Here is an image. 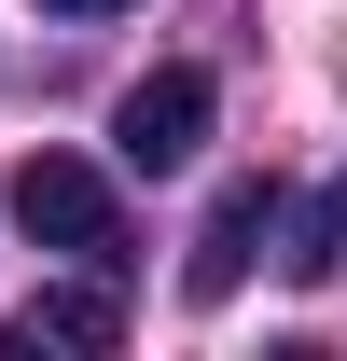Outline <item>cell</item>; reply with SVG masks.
<instances>
[{"label": "cell", "mask_w": 347, "mask_h": 361, "mask_svg": "<svg viewBox=\"0 0 347 361\" xmlns=\"http://www.w3.org/2000/svg\"><path fill=\"white\" fill-rule=\"evenodd\" d=\"M14 223H28V250L126 264V209H111V180H97L84 153H28V167H14Z\"/></svg>", "instance_id": "obj_1"}, {"label": "cell", "mask_w": 347, "mask_h": 361, "mask_svg": "<svg viewBox=\"0 0 347 361\" xmlns=\"http://www.w3.org/2000/svg\"><path fill=\"white\" fill-rule=\"evenodd\" d=\"M209 111H222V84H209V70H139V84H126V111H111V153H126L139 180H167V167H195Z\"/></svg>", "instance_id": "obj_2"}, {"label": "cell", "mask_w": 347, "mask_h": 361, "mask_svg": "<svg viewBox=\"0 0 347 361\" xmlns=\"http://www.w3.org/2000/svg\"><path fill=\"white\" fill-rule=\"evenodd\" d=\"M264 236H278V180H222V195H209V223H195V264H181V292H195V306H222V292L264 264Z\"/></svg>", "instance_id": "obj_3"}, {"label": "cell", "mask_w": 347, "mask_h": 361, "mask_svg": "<svg viewBox=\"0 0 347 361\" xmlns=\"http://www.w3.org/2000/svg\"><path fill=\"white\" fill-rule=\"evenodd\" d=\"M111 334H126L111 264H97V278H56V292H28V306L0 319V348H111Z\"/></svg>", "instance_id": "obj_4"}, {"label": "cell", "mask_w": 347, "mask_h": 361, "mask_svg": "<svg viewBox=\"0 0 347 361\" xmlns=\"http://www.w3.org/2000/svg\"><path fill=\"white\" fill-rule=\"evenodd\" d=\"M292 278H347V167H334V195L292 223Z\"/></svg>", "instance_id": "obj_5"}, {"label": "cell", "mask_w": 347, "mask_h": 361, "mask_svg": "<svg viewBox=\"0 0 347 361\" xmlns=\"http://www.w3.org/2000/svg\"><path fill=\"white\" fill-rule=\"evenodd\" d=\"M42 14H126V0H42Z\"/></svg>", "instance_id": "obj_6"}]
</instances>
